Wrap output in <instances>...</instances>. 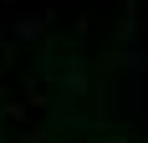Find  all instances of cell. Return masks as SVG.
I'll return each mask as SVG.
<instances>
[{
  "label": "cell",
  "mask_w": 148,
  "mask_h": 143,
  "mask_svg": "<svg viewBox=\"0 0 148 143\" xmlns=\"http://www.w3.org/2000/svg\"><path fill=\"white\" fill-rule=\"evenodd\" d=\"M61 87H66V97H82V92H87V77H82V61H66V77H61Z\"/></svg>",
  "instance_id": "cell-1"
},
{
  "label": "cell",
  "mask_w": 148,
  "mask_h": 143,
  "mask_svg": "<svg viewBox=\"0 0 148 143\" xmlns=\"http://www.w3.org/2000/svg\"><path fill=\"white\" fill-rule=\"evenodd\" d=\"M15 36H21V41H36V36H41V21H21Z\"/></svg>",
  "instance_id": "cell-2"
}]
</instances>
